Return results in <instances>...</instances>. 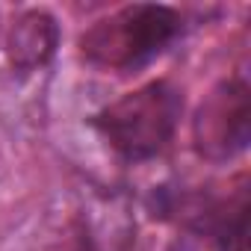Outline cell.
I'll return each instance as SVG.
<instances>
[{"label": "cell", "mask_w": 251, "mask_h": 251, "mask_svg": "<svg viewBox=\"0 0 251 251\" xmlns=\"http://www.w3.org/2000/svg\"><path fill=\"white\" fill-rule=\"evenodd\" d=\"M183 36V15L163 3H133L95 21L80 36V56L98 68L136 71Z\"/></svg>", "instance_id": "cell-1"}, {"label": "cell", "mask_w": 251, "mask_h": 251, "mask_svg": "<svg viewBox=\"0 0 251 251\" xmlns=\"http://www.w3.org/2000/svg\"><path fill=\"white\" fill-rule=\"evenodd\" d=\"M59 48V24L45 9H27L21 12L9 33H6V56L9 65L21 74L45 68Z\"/></svg>", "instance_id": "cell-4"}, {"label": "cell", "mask_w": 251, "mask_h": 251, "mask_svg": "<svg viewBox=\"0 0 251 251\" xmlns=\"http://www.w3.org/2000/svg\"><path fill=\"white\" fill-rule=\"evenodd\" d=\"M251 139V92L242 77L222 80L198 103L192 118V145L210 163H227Z\"/></svg>", "instance_id": "cell-3"}, {"label": "cell", "mask_w": 251, "mask_h": 251, "mask_svg": "<svg viewBox=\"0 0 251 251\" xmlns=\"http://www.w3.org/2000/svg\"><path fill=\"white\" fill-rule=\"evenodd\" d=\"M180 109V92L169 80H154L103 106L92 124L118 157L142 163L157 157L172 142Z\"/></svg>", "instance_id": "cell-2"}]
</instances>
